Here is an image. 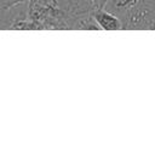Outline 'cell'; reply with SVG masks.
Returning a JSON list of instances; mask_svg holds the SVG:
<instances>
[{
  "label": "cell",
  "instance_id": "1",
  "mask_svg": "<svg viewBox=\"0 0 155 155\" xmlns=\"http://www.w3.org/2000/svg\"><path fill=\"white\" fill-rule=\"evenodd\" d=\"M94 6L91 0H29L28 18L45 29H80L82 22L92 16Z\"/></svg>",
  "mask_w": 155,
  "mask_h": 155
},
{
  "label": "cell",
  "instance_id": "2",
  "mask_svg": "<svg viewBox=\"0 0 155 155\" xmlns=\"http://www.w3.org/2000/svg\"><path fill=\"white\" fill-rule=\"evenodd\" d=\"M121 23L126 30H155V2L142 0L121 18Z\"/></svg>",
  "mask_w": 155,
  "mask_h": 155
},
{
  "label": "cell",
  "instance_id": "3",
  "mask_svg": "<svg viewBox=\"0 0 155 155\" xmlns=\"http://www.w3.org/2000/svg\"><path fill=\"white\" fill-rule=\"evenodd\" d=\"M92 16L97 22V24L99 25L101 30H121L122 29L121 19L116 15L107 11L105 8H94V11L92 12Z\"/></svg>",
  "mask_w": 155,
  "mask_h": 155
},
{
  "label": "cell",
  "instance_id": "4",
  "mask_svg": "<svg viewBox=\"0 0 155 155\" xmlns=\"http://www.w3.org/2000/svg\"><path fill=\"white\" fill-rule=\"evenodd\" d=\"M142 0H107L103 8L116 15L120 19L132 11Z\"/></svg>",
  "mask_w": 155,
  "mask_h": 155
},
{
  "label": "cell",
  "instance_id": "5",
  "mask_svg": "<svg viewBox=\"0 0 155 155\" xmlns=\"http://www.w3.org/2000/svg\"><path fill=\"white\" fill-rule=\"evenodd\" d=\"M29 0H0V12L10 10L15 6H18L23 2H28Z\"/></svg>",
  "mask_w": 155,
  "mask_h": 155
},
{
  "label": "cell",
  "instance_id": "6",
  "mask_svg": "<svg viewBox=\"0 0 155 155\" xmlns=\"http://www.w3.org/2000/svg\"><path fill=\"white\" fill-rule=\"evenodd\" d=\"M91 1L93 4L94 8H103L105 2H107V0H91Z\"/></svg>",
  "mask_w": 155,
  "mask_h": 155
},
{
  "label": "cell",
  "instance_id": "7",
  "mask_svg": "<svg viewBox=\"0 0 155 155\" xmlns=\"http://www.w3.org/2000/svg\"><path fill=\"white\" fill-rule=\"evenodd\" d=\"M0 29H1V30H6V29H7V25H6L5 21L2 19L1 15H0Z\"/></svg>",
  "mask_w": 155,
  "mask_h": 155
},
{
  "label": "cell",
  "instance_id": "8",
  "mask_svg": "<svg viewBox=\"0 0 155 155\" xmlns=\"http://www.w3.org/2000/svg\"><path fill=\"white\" fill-rule=\"evenodd\" d=\"M145 1H150V2H155V0H145Z\"/></svg>",
  "mask_w": 155,
  "mask_h": 155
}]
</instances>
